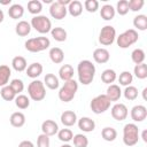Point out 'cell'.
I'll list each match as a JSON object with an SVG mask.
<instances>
[{"label":"cell","mask_w":147,"mask_h":147,"mask_svg":"<svg viewBox=\"0 0 147 147\" xmlns=\"http://www.w3.org/2000/svg\"><path fill=\"white\" fill-rule=\"evenodd\" d=\"M116 39V30L111 25H105L99 33V42L103 46L111 45Z\"/></svg>","instance_id":"9"},{"label":"cell","mask_w":147,"mask_h":147,"mask_svg":"<svg viewBox=\"0 0 147 147\" xmlns=\"http://www.w3.org/2000/svg\"><path fill=\"white\" fill-rule=\"evenodd\" d=\"M11 67H13V69H14L15 71L22 72V71L26 70V68H28V62H26L25 57L18 55V56H15V57L11 60Z\"/></svg>","instance_id":"23"},{"label":"cell","mask_w":147,"mask_h":147,"mask_svg":"<svg viewBox=\"0 0 147 147\" xmlns=\"http://www.w3.org/2000/svg\"><path fill=\"white\" fill-rule=\"evenodd\" d=\"M18 147H34V145L30 140H23L18 144Z\"/></svg>","instance_id":"47"},{"label":"cell","mask_w":147,"mask_h":147,"mask_svg":"<svg viewBox=\"0 0 147 147\" xmlns=\"http://www.w3.org/2000/svg\"><path fill=\"white\" fill-rule=\"evenodd\" d=\"M133 25L139 31H145L147 29V16L144 14H139L133 18ZM134 29V30H136Z\"/></svg>","instance_id":"30"},{"label":"cell","mask_w":147,"mask_h":147,"mask_svg":"<svg viewBox=\"0 0 147 147\" xmlns=\"http://www.w3.org/2000/svg\"><path fill=\"white\" fill-rule=\"evenodd\" d=\"M15 32L20 37H25L31 32V24L26 21H20L15 26Z\"/></svg>","instance_id":"22"},{"label":"cell","mask_w":147,"mask_h":147,"mask_svg":"<svg viewBox=\"0 0 147 147\" xmlns=\"http://www.w3.org/2000/svg\"><path fill=\"white\" fill-rule=\"evenodd\" d=\"M115 8L111 6V5H103L100 9V16L101 18H103L105 21H111L114 17H115Z\"/></svg>","instance_id":"27"},{"label":"cell","mask_w":147,"mask_h":147,"mask_svg":"<svg viewBox=\"0 0 147 147\" xmlns=\"http://www.w3.org/2000/svg\"><path fill=\"white\" fill-rule=\"evenodd\" d=\"M117 78V75L115 72V70L113 69H106L102 71L101 74V80L105 83V84H113Z\"/></svg>","instance_id":"32"},{"label":"cell","mask_w":147,"mask_h":147,"mask_svg":"<svg viewBox=\"0 0 147 147\" xmlns=\"http://www.w3.org/2000/svg\"><path fill=\"white\" fill-rule=\"evenodd\" d=\"M49 14L55 20H63L68 14V9H67L65 6H62L57 1H54V2L51 3Z\"/></svg>","instance_id":"11"},{"label":"cell","mask_w":147,"mask_h":147,"mask_svg":"<svg viewBox=\"0 0 147 147\" xmlns=\"http://www.w3.org/2000/svg\"><path fill=\"white\" fill-rule=\"evenodd\" d=\"M42 70H44V68H42L41 63H39V62H33V63H31V64L26 68L25 71H26V76H28V77L34 79V78L39 77V76L42 74Z\"/></svg>","instance_id":"18"},{"label":"cell","mask_w":147,"mask_h":147,"mask_svg":"<svg viewBox=\"0 0 147 147\" xmlns=\"http://www.w3.org/2000/svg\"><path fill=\"white\" fill-rule=\"evenodd\" d=\"M133 74L138 79H145L147 78V64L141 63V64H136L133 69Z\"/></svg>","instance_id":"37"},{"label":"cell","mask_w":147,"mask_h":147,"mask_svg":"<svg viewBox=\"0 0 147 147\" xmlns=\"http://www.w3.org/2000/svg\"><path fill=\"white\" fill-rule=\"evenodd\" d=\"M28 10L32 15H39L42 10V3L39 0H30L28 2Z\"/></svg>","instance_id":"34"},{"label":"cell","mask_w":147,"mask_h":147,"mask_svg":"<svg viewBox=\"0 0 147 147\" xmlns=\"http://www.w3.org/2000/svg\"><path fill=\"white\" fill-rule=\"evenodd\" d=\"M25 49L31 53H38L47 49L51 46V40L47 37H34L30 38L24 44Z\"/></svg>","instance_id":"3"},{"label":"cell","mask_w":147,"mask_h":147,"mask_svg":"<svg viewBox=\"0 0 147 147\" xmlns=\"http://www.w3.org/2000/svg\"><path fill=\"white\" fill-rule=\"evenodd\" d=\"M72 140H74L75 147H87L88 146V139L85 134H82V133L75 134Z\"/></svg>","instance_id":"41"},{"label":"cell","mask_w":147,"mask_h":147,"mask_svg":"<svg viewBox=\"0 0 147 147\" xmlns=\"http://www.w3.org/2000/svg\"><path fill=\"white\" fill-rule=\"evenodd\" d=\"M70 1H71V0H57V2H59L60 5H62V6H65V7H67V6L70 3Z\"/></svg>","instance_id":"48"},{"label":"cell","mask_w":147,"mask_h":147,"mask_svg":"<svg viewBox=\"0 0 147 147\" xmlns=\"http://www.w3.org/2000/svg\"><path fill=\"white\" fill-rule=\"evenodd\" d=\"M0 94H1V98H2L5 101H13V100H15V98H16V93L13 91V88H11L9 85H6V86L1 87Z\"/></svg>","instance_id":"35"},{"label":"cell","mask_w":147,"mask_h":147,"mask_svg":"<svg viewBox=\"0 0 147 147\" xmlns=\"http://www.w3.org/2000/svg\"><path fill=\"white\" fill-rule=\"evenodd\" d=\"M10 2H11L10 0H7V1H1V0H0V3H1V5H10Z\"/></svg>","instance_id":"51"},{"label":"cell","mask_w":147,"mask_h":147,"mask_svg":"<svg viewBox=\"0 0 147 147\" xmlns=\"http://www.w3.org/2000/svg\"><path fill=\"white\" fill-rule=\"evenodd\" d=\"M8 15L13 20H18L24 15V8L20 3H14L8 9Z\"/></svg>","instance_id":"26"},{"label":"cell","mask_w":147,"mask_h":147,"mask_svg":"<svg viewBox=\"0 0 147 147\" xmlns=\"http://www.w3.org/2000/svg\"><path fill=\"white\" fill-rule=\"evenodd\" d=\"M145 59H146V54H145L144 49L136 48V49L132 51V53H131V60H132V62L134 64H141V63H144Z\"/></svg>","instance_id":"33"},{"label":"cell","mask_w":147,"mask_h":147,"mask_svg":"<svg viewBox=\"0 0 147 147\" xmlns=\"http://www.w3.org/2000/svg\"><path fill=\"white\" fill-rule=\"evenodd\" d=\"M146 92H147V87H145L144 88V91H142V96H144V99L146 100Z\"/></svg>","instance_id":"52"},{"label":"cell","mask_w":147,"mask_h":147,"mask_svg":"<svg viewBox=\"0 0 147 147\" xmlns=\"http://www.w3.org/2000/svg\"><path fill=\"white\" fill-rule=\"evenodd\" d=\"M101 137L106 141H114L117 138V131L111 126H106L101 131Z\"/></svg>","instance_id":"31"},{"label":"cell","mask_w":147,"mask_h":147,"mask_svg":"<svg viewBox=\"0 0 147 147\" xmlns=\"http://www.w3.org/2000/svg\"><path fill=\"white\" fill-rule=\"evenodd\" d=\"M106 95L110 100V102L118 101L121 99V96H122V90H121L119 85H117V84H110L108 86V88H107Z\"/></svg>","instance_id":"16"},{"label":"cell","mask_w":147,"mask_h":147,"mask_svg":"<svg viewBox=\"0 0 147 147\" xmlns=\"http://www.w3.org/2000/svg\"><path fill=\"white\" fill-rule=\"evenodd\" d=\"M9 86L13 88V91L18 95L23 92L24 90V83L22 79H18V78H15V79H11V82L9 83Z\"/></svg>","instance_id":"42"},{"label":"cell","mask_w":147,"mask_h":147,"mask_svg":"<svg viewBox=\"0 0 147 147\" xmlns=\"http://www.w3.org/2000/svg\"><path fill=\"white\" fill-rule=\"evenodd\" d=\"M78 90V83L75 79H70L68 82H64L63 86L59 90V99L62 102H70Z\"/></svg>","instance_id":"4"},{"label":"cell","mask_w":147,"mask_h":147,"mask_svg":"<svg viewBox=\"0 0 147 147\" xmlns=\"http://www.w3.org/2000/svg\"><path fill=\"white\" fill-rule=\"evenodd\" d=\"M115 11L117 14H119L121 16H124L129 13V2L127 0H119L116 5V9Z\"/></svg>","instance_id":"43"},{"label":"cell","mask_w":147,"mask_h":147,"mask_svg":"<svg viewBox=\"0 0 147 147\" xmlns=\"http://www.w3.org/2000/svg\"><path fill=\"white\" fill-rule=\"evenodd\" d=\"M44 85L47 86L49 90H57L60 86L59 78L54 74H46L44 78Z\"/></svg>","instance_id":"28"},{"label":"cell","mask_w":147,"mask_h":147,"mask_svg":"<svg viewBox=\"0 0 147 147\" xmlns=\"http://www.w3.org/2000/svg\"><path fill=\"white\" fill-rule=\"evenodd\" d=\"M51 34L53 37L54 40L59 41V42H62V41H65L67 40V31L61 28V26H55V28H52L51 30Z\"/></svg>","instance_id":"29"},{"label":"cell","mask_w":147,"mask_h":147,"mask_svg":"<svg viewBox=\"0 0 147 147\" xmlns=\"http://www.w3.org/2000/svg\"><path fill=\"white\" fill-rule=\"evenodd\" d=\"M110 103L111 102L107 98L106 94H100V95H96L95 98L92 99L90 107L94 114L99 115V114H103L105 111H107L110 108Z\"/></svg>","instance_id":"8"},{"label":"cell","mask_w":147,"mask_h":147,"mask_svg":"<svg viewBox=\"0 0 147 147\" xmlns=\"http://www.w3.org/2000/svg\"><path fill=\"white\" fill-rule=\"evenodd\" d=\"M28 94L33 101H41L46 96V88L41 80L34 79L28 86Z\"/></svg>","instance_id":"6"},{"label":"cell","mask_w":147,"mask_h":147,"mask_svg":"<svg viewBox=\"0 0 147 147\" xmlns=\"http://www.w3.org/2000/svg\"><path fill=\"white\" fill-rule=\"evenodd\" d=\"M130 115L133 122H142L147 117V108L144 105H137L132 107Z\"/></svg>","instance_id":"12"},{"label":"cell","mask_w":147,"mask_h":147,"mask_svg":"<svg viewBox=\"0 0 147 147\" xmlns=\"http://www.w3.org/2000/svg\"><path fill=\"white\" fill-rule=\"evenodd\" d=\"M41 131H42L44 134H46L48 137H52V136H55L59 132V125L53 119H46L41 123Z\"/></svg>","instance_id":"13"},{"label":"cell","mask_w":147,"mask_h":147,"mask_svg":"<svg viewBox=\"0 0 147 147\" xmlns=\"http://www.w3.org/2000/svg\"><path fill=\"white\" fill-rule=\"evenodd\" d=\"M141 138L145 142H147V130H144L142 131V134H141Z\"/></svg>","instance_id":"49"},{"label":"cell","mask_w":147,"mask_h":147,"mask_svg":"<svg viewBox=\"0 0 147 147\" xmlns=\"http://www.w3.org/2000/svg\"><path fill=\"white\" fill-rule=\"evenodd\" d=\"M78 127L83 131V132H92L95 129V122L90 118V117H82L77 121Z\"/></svg>","instance_id":"17"},{"label":"cell","mask_w":147,"mask_h":147,"mask_svg":"<svg viewBox=\"0 0 147 147\" xmlns=\"http://www.w3.org/2000/svg\"><path fill=\"white\" fill-rule=\"evenodd\" d=\"M139 129L134 123H127L123 127V142L124 145L131 147L139 141Z\"/></svg>","instance_id":"2"},{"label":"cell","mask_w":147,"mask_h":147,"mask_svg":"<svg viewBox=\"0 0 147 147\" xmlns=\"http://www.w3.org/2000/svg\"><path fill=\"white\" fill-rule=\"evenodd\" d=\"M74 68L70 64H63L59 69V78L62 79L63 82H68L70 79H74Z\"/></svg>","instance_id":"19"},{"label":"cell","mask_w":147,"mask_h":147,"mask_svg":"<svg viewBox=\"0 0 147 147\" xmlns=\"http://www.w3.org/2000/svg\"><path fill=\"white\" fill-rule=\"evenodd\" d=\"M31 28H33L37 32L41 33V34H45V33H48L51 32L52 30V22L51 20L45 16V15H37V16H33L31 18Z\"/></svg>","instance_id":"7"},{"label":"cell","mask_w":147,"mask_h":147,"mask_svg":"<svg viewBox=\"0 0 147 147\" xmlns=\"http://www.w3.org/2000/svg\"><path fill=\"white\" fill-rule=\"evenodd\" d=\"M51 141H49V137L41 133L38 136L37 138V147H49Z\"/></svg>","instance_id":"46"},{"label":"cell","mask_w":147,"mask_h":147,"mask_svg":"<svg viewBox=\"0 0 147 147\" xmlns=\"http://www.w3.org/2000/svg\"><path fill=\"white\" fill-rule=\"evenodd\" d=\"M10 76H11L10 68L6 64H1L0 65V87H3L6 85H8Z\"/></svg>","instance_id":"24"},{"label":"cell","mask_w":147,"mask_h":147,"mask_svg":"<svg viewBox=\"0 0 147 147\" xmlns=\"http://www.w3.org/2000/svg\"><path fill=\"white\" fill-rule=\"evenodd\" d=\"M111 117L118 122L121 121H124L126 117H127V114H129V110H127V107L124 105V103H115L113 107H111Z\"/></svg>","instance_id":"10"},{"label":"cell","mask_w":147,"mask_h":147,"mask_svg":"<svg viewBox=\"0 0 147 147\" xmlns=\"http://www.w3.org/2000/svg\"><path fill=\"white\" fill-rule=\"evenodd\" d=\"M48 55H49L51 61L53 63H55V64H60L64 60V52L60 47H52L49 49Z\"/></svg>","instance_id":"20"},{"label":"cell","mask_w":147,"mask_h":147,"mask_svg":"<svg viewBox=\"0 0 147 147\" xmlns=\"http://www.w3.org/2000/svg\"><path fill=\"white\" fill-rule=\"evenodd\" d=\"M9 122L14 127H22L25 124V115L21 111H15L10 115Z\"/></svg>","instance_id":"21"},{"label":"cell","mask_w":147,"mask_h":147,"mask_svg":"<svg viewBox=\"0 0 147 147\" xmlns=\"http://www.w3.org/2000/svg\"><path fill=\"white\" fill-rule=\"evenodd\" d=\"M56 134H57L59 140H61L64 144H68L74 138V133L70 129H61V130H59V132Z\"/></svg>","instance_id":"36"},{"label":"cell","mask_w":147,"mask_h":147,"mask_svg":"<svg viewBox=\"0 0 147 147\" xmlns=\"http://www.w3.org/2000/svg\"><path fill=\"white\" fill-rule=\"evenodd\" d=\"M109 59H110V54H109L108 49H106L103 47L94 49V52H93V60L96 63H99V64L107 63L109 61Z\"/></svg>","instance_id":"15"},{"label":"cell","mask_w":147,"mask_h":147,"mask_svg":"<svg viewBox=\"0 0 147 147\" xmlns=\"http://www.w3.org/2000/svg\"><path fill=\"white\" fill-rule=\"evenodd\" d=\"M139 39V34L138 31L134 29H129L125 30L124 32H122L118 37H116V42L118 45L119 48H129L130 46H132L133 44H136Z\"/></svg>","instance_id":"5"},{"label":"cell","mask_w":147,"mask_h":147,"mask_svg":"<svg viewBox=\"0 0 147 147\" xmlns=\"http://www.w3.org/2000/svg\"><path fill=\"white\" fill-rule=\"evenodd\" d=\"M123 94H124V98H125L126 100L133 101V100H136V99L138 98V88H137L136 86L129 85V86L125 87Z\"/></svg>","instance_id":"40"},{"label":"cell","mask_w":147,"mask_h":147,"mask_svg":"<svg viewBox=\"0 0 147 147\" xmlns=\"http://www.w3.org/2000/svg\"><path fill=\"white\" fill-rule=\"evenodd\" d=\"M15 105L18 109H26L30 106V99L24 94H18L15 98Z\"/></svg>","instance_id":"39"},{"label":"cell","mask_w":147,"mask_h":147,"mask_svg":"<svg viewBox=\"0 0 147 147\" xmlns=\"http://www.w3.org/2000/svg\"><path fill=\"white\" fill-rule=\"evenodd\" d=\"M67 9H68V13L72 17H77L83 13V5H82L80 1L74 0V1H70V3L68 5Z\"/></svg>","instance_id":"25"},{"label":"cell","mask_w":147,"mask_h":147,"mask_svg":"<svg viewBox=\"0 0 147 147\" xmlns=\"http://www.w3.org/2000/svg\"><path fill=\"white\" fill-rule=\"evenodd\" d=\"M84 7L88 13H95L99 9V1H96V0H86L84 2Z\"/></svg>","instance_id":"44"},{"label":"cell","mask_w":147,"mask_h":147,"mask_svg":"<svg viewBox=\"0 0 147 147\" xmlns=\"http://www.w3.org/2000/svg\"><path fill=\"white\" fill-rule=\"evenodd\" d=\"M3 20H5V14H3L2 9H0V23H2Z\"/></svg>","instance_id":"50"},{"label":"cell","mask_w":147,"mask_h":147,"mask_svg":"<svg viewBox=\"0 0 147 147\" xmlns=\"http://www.w3.org/2000/svg\"><path fill=\"white\" fill-rule=\"evenodd\" d=\"M127 2H129V10L132 11H139L145 5L144 0H130Z\"/></svg>","instance_id":"45"},{"label":"cell","mask_w":147,"mask_h":147,"mask_svg":"<svg viewBox=\"0 0 147 147\" xmlns=\"http://www.w3.org/2000/svg\"><path fill=\"white\" fill-rule=\"evenodd\" d=\"M133 82V75L130 71H123L119 74L118 76V83L122 86H129L131 85V83Z\"/></svg>","instance_id":"38"},{"label":"cell","mask_w":147,"mask_h":147,"mask_svg":"<svg viewBox=\"0 0 147 147\" xmlns=\"http://www.w3.org/2000/svg\"><path fill=\"white\" fill-rule=\"evenodd\" d=\"M78 80L83 85H90L95 76V65L90 60H82L77 65Z\"/></svg>","instance_id":"1"},{"label":"cell","mask_w":147,"mask_h":147,"mask_svg":"<svg viewBox=\"0 0 147 147\" xmlns=\"http://www.w3.org/2000/svg\"><path fill=\"white\" fill-rule=\"evenodd\" d=\"M61 147H72V146H71V145H69V144H63Z\"/></svg>","instance_id":"53"},{"label":"cell","mask_w":147,"mask_h":147,"mask_svg":"<svg viewBox=\"0 0 147 147\" xmlns=\"http://www.w3.org/2000/svg\"><path fill=\"white\" fill-rule=\"evenodd\" d=\"M61 123L67 126V127H70V126H74L76 123H77V115L75 111L72 110H64L62 114H61Z\"/></svg>","instance_id":"14"}]
</instances>
